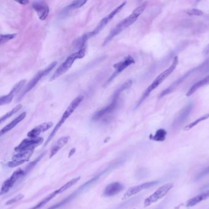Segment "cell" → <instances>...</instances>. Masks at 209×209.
I'll use <instances>...</instances> for the list:
<instances>
[{
    "instance_id": "obj_30",
    "label": "cell",
    "mask_w": 209,
    "mask_h": 209,
    "mask_svg": "<svg viewBox=\"0 0 209 209\" xmlns=\"http://www.w3.org/2000/svg\"><path fill=\"white\" fill-rule=\"evenodd\" d=\"M186 13L190 16H202L204 12L197 9H190L186 11Z\"/></svg>"
},
{
    "instance_id": "obj_12",
    "label": "cell",
    "mask_w": 209,
    "mask_h": 209,
    "mask_svg": "<svg viewBox=\"0 0 209 209\" xmlns=\"http://www.w3.org/2000/svg\"><path fill=\"white\" fill-rule=\"evenodd\" d=\"M134 63H135L134 59L131 56L128 55V56H126L125 58H123V60H122L121 62H118V63H116L115 65H114L113 68H115V71L112 73V74L108 79V80L106 82V84H108V83H110L118 75H119L121 72H122L128 67H129L130 66H131Z\"/></svg>"
},
{
    "instance_id": "obj_25",
    "label": "cell",
    "mask_w": 209,
    "mask_h": 209,
    "mask_svg": "<svg viewBox=\"0 0 209 209\" xmlns=\"http://www.w3.org/2000/svg\"><path fill=\"white\" fill-rule=\"evenodd\" d=\"M167 132L164 129H160L157 131L155 135H151L150 138L155 141L162 142L166 139Z\"/></svg>"
},
{
    "instance_id": "obj_23",
    "label": "cell",
    "mask_w": 209,
    "mask_h": 209,
    "mask_svg": "<svg viewBox=\"0 0 209 209\" xmlns=\"http://www.w3.org/2000/svg\"><path fill=\"white\" fill-rule=\"evenodd\" d=\"M62 193H63V192L62 191L61 188H59V189H58V190H55V191L52 192V193L49 194L47 196L44 197L40 202H39L37 205H36L35 207H32L30 209H39V208H42L43 206H44L46 204H47L49 201H50L55 196H56L57 195H58L59 194H62Z\"/></svg>"
},
{
    "instance_id": "obj_8",
    "label": "cell",
    "mask_w": 209,
    "mask_h": 209,
    "mask_svg": "<svg viewBox=\"0 0 209 209\" xmlns=\"http://www.w3.org/2000/svg\"><path fill=\"white\" fill-rule=\"evenodd\" d=\"M43 138L38 137L36 138L28 137L23 140L21 143L14 148L15 152H34L35 149L43 142Z\"/></svg>"
},
{
    "instance_id": "obj_19",
    "label": "cell",
    "mask_w": 209,
    "mask_h": 209,
    "mask_svg": "<svg viewBox=\"0 0 209 209\" xmlns=\"http://www.w3.org/2000/svg\"><path fill=\"white\" fill-rule=\"evenodd\" d=\"M53 123L52 122H46L43 123L37 126H36L35 128L32 130L30 131H29L27 134V136L28 137L30 138H36L38 137L39 135L41 134L42 133L47 131L48 130L51 128L53 126Z\"/></svg>"
},
{
    "instance_id": "obj_31",
    "label": "cell",
    "mask_w": 209,
    "mask_h": 209,
    "mask_svg": "<svg viewBox=\"0 0 209 209\" xmlns=\"http://www.w3.org/2000/svg\"><path fill=\"white\" fill-rule=\"evenodd\" d=\"M23 195L22 194H17V196H15V197H12V199H11L10 200L6 202V205H11V204H13L14 203H16L17 202L22 200L23 197Z\"/></svg>"
},
{
    "instance_id": "obj_22",
    "label": "cell",
    "mask_w": 209,
    "mask_h": 209,
    "mask_svg": "<svg viewBox=\"0 0 209 209\" xmlns=\"http://www.w3.org/2000/svg\"><path fill=\"white\" fill-rule=\"evenodd\" d=\"M208 198H209V190L201 194H199L197 196L189 199L187 202V207H193L197 205V204L201 202L202 201L207 199Z\"/></svg>"
},
{
    "instance_id": "obj_15",
    "label": "cell",
    "mask_w": 209,
    "mask_h": 209,
    "mask_svg": "<svg viewBox=\"0 0 209 209\" xmlns=\"http://www.w3.org/2000/svg\"><path fill=\"white\" fill-rule=\"evenodd\" d=\"M26 80H20L13 86V88L11 89V91L8 95L2 96L1 98H0V105L3 106V105L8 104L10 103H11L14 95L21 90V89L23 87V86L26 83Z\"/></svg>"
},
{
    "instance_id": "obj_17",
    "label": "cell",
    "mask_w": 209,
    "mask_h": 209,
    "mask_svg": "<svg viewBox=\"0 0 209 209\" xmlns=\"http://www.w3.org/2000/svg\"><path fill=\"white\" fill-rule=\"evenodd\" d=\"M32 7L36 12L40 20H44L48 17L49 13V8L48 5L45 2H35L32 4Z\"/></svg>"
},
{
    "instance_id": "obj_1",
    "label": "cell",
    "mask_w": 209,
    "mask_h": 209,
    "mask_svg": "<svg viewBox=\"0 0 209 209\" xmlns=\"http://www.w3.org/2000/svg\"><path fill=\"white\" fill-rule=\"evenodd\" d=\"M148 5L147 2H144L141 4L140 6L137 7L133 12L126 18L124 19L120 22H119L110 31L109 35L107 36L103 46L107 45L110 41H111L116 36L120 34L124 29L131 25H133L138 19V17L143 12Z\"/></svg>"
},
{
    "instance_id": "obj_9",
    "label": "cell",
    "mask_w": 209,
    "mask_h": 209,
    "mask_svg": "<svg viewBox=\"0 0 209 209\" xmlns=\"http://www.w3.org/2000/svg\"><path fill=\"white\" fill-rule=\"evenodd\" d=\"M173 184L167 183L160 187L155 192H154L152 195L148 197L144 201V206L148 207L153 203L157 202L158 201L164 197L167 194V193L173 188Z\"/></svg>"
},
{
    "instance_id": "obj_24",
    "label": "cell",
    "mask_w": 209,
    "mask_h": 209,
    "mask_svg": "<svg viewBox=\"0 0 209 209\" xmlns=\"http://www.w3.org/2000/svg\"><path fill=\"white\" fill-rule=\"evenodd\" d=\"M209 83V75L204 78L203 79L199 80V82H196L195 84H194L188 90V92L187 93V96L189 97L191 96L193 93H194L198 89L201 88L203 86H205Z\"/></svg>"
},
{
    "instance_id": "obj_16",
    "label": "cell",
    "mask_w": 209,
    "mask_h": 209,
    "mask_svg": "<svg viewBox=\"0 0 209 209\" xmlns=\"http://www.w3.org/2000/svg\"><path fill=\"white\" fill-rule=\"evenodd\" d=\"M158 181H152V182H145L133 187L130 188L125 193L123 197L125 199L129 198L134 195H136V194L141 192L143 190H147L149 188H151L158 184Z\"/></svg>"
},
{
    "instance_id": "obj_11",
    "label": "cell",
    "mask_w": 209,
    "mask_h": 209,
    "mask_svg": "<svg viewBox=\"0 0 209 209\" xmlns=\"http://www.w3.org/2000/svg\"><path fill=\"white\" fill-rule=\"evenodd\" d=\"M205 63L202 64V65H201L200 66H197V67H196L194 68H193L191 69H190L189 71H188L187 72H186L185 74H184V75H183L180 78H178L177 80H175L174 82H173L169 87H167L166 89H165L164 90H163L160 95L159 96V98H161L163 97H164V96L168 95V94H170L171 92H172L174 89L179 85H180L182 83H183L185 80H187L190 76H191L193 74L195 73L196 72H197L198 70H199L200 69L202 68V67L204 65Z\"/></svg>"
},
{
    "instance_id": "obj_13",
    "label": "cell",
    "mask_w": 209,
    "mask_h": 209,
    "mask_svg": "<svg viewBox=\"0 0 209 209\" xmlns=\"http://www.w3.org/2000/svg\"><path fill=\"white\" fill-rule=\"evenodd\" d=\"M193 109V103H190L187 104L179 112L177 116L174 119L172 123V127L173 129H177L182 126L184 122L187 120L188 117L190 116L192 110Z\"/></svg>"
},
{
    "instance_id": "obj_10",
    "label": "cell",
    "mask_w": 209,
    "mask_h": 209,
    "mask_svg": "<svg viewBox=\"0 0 209 209\" xmlns=\"http://www.w3.org/2000/svg\"><path fill=\"white\" fill-rule=\"evenodd\" d=\"M126 2H123L120 5H119L118 7H116L115 9H114L110 13H109L107 16H106L105 17H104L98 23V26H96V28L94 29L93 32H89L90 33L91 36L93 37L95 35H96L97 34H98L102 29H104V28L112 20V19L119 12H120L122 9L124 8V6L126 5Z\"/></svg>"
},
{
    "instance_id": "obj_32",
    "label": "cell",
    "mask_w": 209,
    "mask_h": 209,
    "mask_svg": "<svg viewBox=\"0 0 209 209\" xmlns=\"http://www.w3.org/2000/svg\"><path fill=\"white\" fill-rule=\"evenodd\" d=\"M207 175H209V166H208L207 167L205 168L202 172H201L197 176L196 178H197V180H198L199 178H201L203 177H205Z\"/></svg>"
},
{
    "instance_id": "obj_7",
    "label": "cell",
    "mask_w": 209,
    "mask_h": 209,
    "mask_svg": "<svg viewBox=\"0 0 209 209\" xmlns=\"http://www.w3.org/2000/svg\"><path fill=\"white\" fill-rule=\"evenodd\" d=\"M57 62H53L52 63H50L47 68H46L38 72L32 79L29 81L26 86L25 87L24 90L22 92V93L20 95L19 97V100L22 99V98L28 92H29L36 85V84L38 83V82L44 76H47L48 74H49L56 66Z\"/></svg>"
},
{
    "instance_id": "obj_14",
    "label": "cell",
    "mask_w": 209,
    "mask_h": 209,
    "mask_svg": "<svg viewBox=\"0 0 209 209\" xmlns=\"http://www.w3.org/2000/svg\"><path fill=\"white\" fill-rule=\"evenodd\" d=\"M24 174V171L22 169H18L15 170L11 177L9 178L6 181L4 182L2 186L1 189V194H4L7 193L14 185V184L16 183V182L19 180V179Z\"/></svg>"
},
{
    "instance_id": "obj_5",
    "label": "cell",
    "mask_w": 209,
    "mask_h": 209,
    "mask_svg": "<svg viewBox=\"0 0 209 209\" xmlns=\"http://www.w3.org/2000/svg\"><path fill=\"white\" fill-rule=\"evenodd\" d=\"M86 47H83L76 52L70 55L68 57H67V58L65 59V61L61 64V65L56 69V70L52 74V76L50 77V80H53L59 77V76H62L63 74H65L67 71H68L71 68V67L72 66L76 59L82 58L84 57Z\"/></svg>"
},
{
    "instance_id": "obj_6",
    "label": "cell",
    "mask_w": 209,
    "mask_h": 209,
    "mask_svg": "<svg viewBox=\"0 0 209 209\" xmlns=\"http://www.w3.org/2000/svg\"><path fill=\"white\" fill-rule=\"evenodd\" d=\"M83 99V96L82 95L77 96L69 105V106L67 107L66 110L65 111L64 113L63 114L62 116L61 117L60 120L58 122V123L56 125L55 127L54 128L53 130L52 131L50 134L49 135V137L47 138L45 145H46L53 137V136L55 135L58 130L61 128V126L65 123V122L66 121L67 119L72 114V113L75 111V110L77 109V107L80 105V104L82 103V101Z\"/></svg>"
},
{
    "instance_id": "obj_3",
    "label": "cell",
    "mask_w": 209,
    "mask_h": 209,
    "mask_svg": "<svg viewBox=\"0 0 209 209\" xmlns=\"http://www.w3.org/2000/svg\"><path fill=\"white\" fill-rule=\"evenodd\" d=\"M112 168H113V165L109 167L106 168L105 170H103L101 172L98 174L97 175H96L94 177H93L92 178H91L90 180H89L88 181H87L86 182H85L84 184H83L82 185H81L80 187H79L78 188H77L73 193H72L71 194H70L68 197H66V198H65L63 201H60L59 202L56 204L55 205L49 207L47 209H57L60 208L62 206L66 205V204L70 202L72 200H73L74 198H76L78 195H79L80 193H82V192H83L84 191L86 190L87 189H88L89 187H92L93 185H94L98 180H99V179L101 178V177L104 175L105 174H106L107 172H108L110 170H111Z\"/></svg>"
},
{
    "instance_id": "obj_21",
    "label": "cell",
    "mask_w": 209,
    "mask_h": 209,
    "mask_svg": "<svg viewBox=\"0 0 209 209\" xmlns=\"http://www.w3.org/2000/svg\"><path fill=\"white\" fill-rule=\"evenodd\" d=\"M69 139V136H63L61 138H59L53 146L51 149L50 158H52L55 155H56L58 151H59L68 142Z\"/></svg>"
},
{
    "instance_id": "obj_4",
    "label": "cell",
    "mask_w": 209,
    "mask_h": 209,
    "mask_svg": "<svg viewBox=\"0 0 209 209\" xmlns=\"http://www.w3.org/2000/svg\"><path fill=\"white\" fill-rule=\"evenodd\" d=\"M178 63V58L176 56L174 58L171 65L165 71L162 72L160 75H158L157 77V78L153 80V82L151 83V85H150V86H148V87L147 88V89L144 92L142 96L140 98L139 102L137 103L136 107H138L143 102V101L145 100V99L150 95L152 92H153L160 85H161V83L163 82L166 79V78L173 72V71L175 69Z\"/></svg>"
},
{
    "instance_id": "obj_27",
    "label": "cell",
    "mask_w": 209,
    "mask_h": 209,
    "mask_svg": "<svg viewBox=\"0 0 209 209\" xmlns=\"http://www.w3.org/2000/svg\"><path fill=\"white\" fill-rule=\"evenodd\" d=\"M22 107V104H18L17 106H16L15 107H14L11 111L8 112V113H6L5 115H4L3 116L1 117V119H0V122L1 123H2L3 122H5V120H6L7 119H8L9 118L11 117L13 115H14L15 113H16L17 112H19Z\"/></svg>"
},
{
    "instance_id": "obj_2",
    "label": "cell",
    "mask_w": 209,
    "mask_h": 209,
    "mask_svg": "<svg viewBox=\"0 0 209 209\" xmlns=\"http://www.w3.org/2000/svg\"><path fill=\"white\" fill-rule=\"evenodd\" d=\"M127 89H128V85L126 83H123L121 85V86H119L115 92L110 103L108 106L96 112L93 116V120H103V119H107V117L111 115L118 106L120 95L123 92Z\"/></svg>"
},
{
    "instance_id": "obj_18",
    "label": "cell",
    "mask_w": 209,
    "mask_h": 209,
    "mask_svg": "<svg viewBox=\"0 0 209 209\" xmlns=\"http://www.w3.org/2000/svg\"><path fill=\"white\" fill-rule=\"evenodd\" d=\"M124 187L119 182H113L109 184L106 186L103 192V195L106 197L113 196L120 192H121Z\"/></svg>"
},
{
    "instance_id": "obj_28",
    "label": "cell",
    "mask_w": 209,
    "mask_h": 209,
    "mask_svg": "<svg viewBox=\"0 0 209 209\" xmlns=\"http://www.w3.org/2000/svg\"><path fill=\"white\" fill-rule=\"evenodd\" d=\"M86 2L87 1H83V0H80V1H79V0H77V1H74L70 5H69V6H68L65 8V9L66 11H68L80 8L82 6H83Z\"/></svg>"
},
{
    "instance_id": "obj_29",
    "label": "cell",
    "mask_w": 209,
    "mask_h": 209,
    "mask_svg": "<svg viewBox=\"0 0 209 209\" xmlns=\"http://www.w3.org/2000/svg\"><path fill=\"white\" fill-rule=\"evenodd\" d=\"M17 36V34L12 33V34H6V35H1L0 36V44L2 45L13 39Z\"/></svg>"
},
{
    "instance_id": "obj_33",
    "label": "cell",
    "mask_w": 209,
    "mask_h": 209,
    "mask_svg": "<svg viewBox=\"0 0 209 209\" xmlns=\"http://www.w3.org/2000/svg\"><path fill=\"white\" fill-rule=\"evenodd\" d=\"M17 3L22 5H25L28 3V1H26V0H23V1H20V2H17Z\"/></svg>"
},
{
    "instance_id": "obj_34",
    "label": "cell",
    "mask_w": 209,
    "mask_h": 209,
    "mask_svg": "<svg viewBox=\"0 0 209 209\" xmlns=\"http://www.w3.org/2000/svg\"><path fill=\"white\" fill-rule=\"evenodd\" d=\"M208 47H209V46H208Z\"/></svg>"
},
{
    "instance_id": "obj_26",
    "label": "cell",
    "mask_w": 209,
    "mask_h": 209,
    "mask_svg": "<svg viewBox=\"0 0 209 209\" xmlns=\"http://www.w3.org/2000/svg\"><path fill=\"white\" fill-rule=\"evenodd\" d=\"M208 118H209V113H207L201 116V117L197 118L195 121H194V122L190 123V124H188V125H187L184 128V130L185 131H189L191 129H192L193 128H194L195 126L198 125L199 123H201V122H202L205 120H207Z\"/></svg>"
},
{
    "instance_id": "obj_20",
    "label": "cell",
    "mask_w": 209,
    "mask_h": 209,
    "mask_svg": "<svg viewBox=\"0 0 209 209\" xmlns=\"http://www.w3.org/2000/svg\"><path fill=\"white\" fill-rule=\"evenodd\" d=\"M26 112H23L21 114H20L18 116H17L15 119L9 124H8L6 126H5L3 129H2L1 131H0V134L1 136H3V134L7 133L11 130H12L14 128H15L19 123H20L22 120H23L26 117Z\"/></svg>"
}]
</instances>
